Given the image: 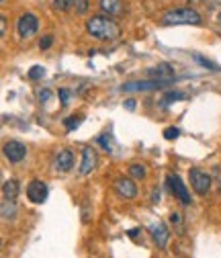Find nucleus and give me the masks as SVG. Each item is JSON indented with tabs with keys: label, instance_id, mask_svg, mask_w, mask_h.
<instances>
[{
	"label": "nucleus",
	"instance_id": "f257e3e1",
	"mask_svg": "<svg viewBox=\"0 0 221 258\" xmlns=\"http://www.w3.org/2000/svg\"><path fill=\"white\" fill-rule=\"evenodd\" d=\"M86 31L88 35L99 39V41H113V39H119L121 35V27L109 19V17H103V15H97L86 21Z\"/></svg>",
	"mask_w": 221,
	"mask_h": 258
},
{
	"label": "nucleus",
	"instance_id": "f03ea898",
	"mask_svg": "<svg viewBox=\"0 0 221 258\" xmlns=\"http://www.w3.org/2000/svg\"><path fill=\"white\" fill-rule=\"evenodd\" d=\"M201 15L193 9H172L162 15L164 25H201Z\"/></svg>",
	"mask_w": 221,
	"mask_h": 258
},
{
	"label": "nucleus",
	"instance_id": "7ed1b4c3",
	"mask_svg": "<svg viewBox=\"0 0 221 258\" xmlns=\"http://www.w3.org/2000/svg\"><path fill=\"white\" fill-rule=\"evenodd\" d=\"M172 80H137V82H125L121 86L123 92H145V90H158V88H164L168 86Z\"/></svg>",
	"mask_w": 221,
	"mask_h": 258
},
{
	"label": "nucleus",
	"instance_id": "20e7f679",
	"mask_svg": "<svg viewBox=\"0 0 221 258\" xmlns=\"http://www.w3.org/2000/svg\"><path fill=\"white\" fill-rule=\"evenodd\" d=\"M166 182H168V188L174 195V199H178L182 205H191V195H188V188L186 184L182 182V178L178 174H168L166 176Z\"/></svg>",
	"mask_w": 221,
	"mask_h": 258
},
{
	"label": "nucleus",
	"instance_id": "39448f33",
	"mask_svg": "<svg viewBox=\"0 0 221 258\" xmlns=\"http://www.w3.org/2000/svg\"><path fill=\"white\" fill-rule=\"evenodd\" d=\"M37 29H39V19L33 15V13H25L19 23H17V31H19V35L23 39H29V37H33L37 33Z\"/></svg>",
	"mask_w": 221,
	"mask_h": 258
},
{
	"label": "nucleus",
	"instance_id": "423d86ee",
	"mask_svg": "<svg viewBox=\"0 0 221 258\" xmlns=\"http://www.w3.org/2000/svg\"><path fill=\"white\" fill-rule=\"evenodd\" d=\"M188 178H191V186L195 188L197 195L205 197L207 192L211 190V176L199 168H193L191 172H188Z\"/></svg>",
	"mask_w": 221,
	"mask_h": 258
},
{
	"label": "nucleus",
	"instance_id": "0eeeda50",
	"mask_svg": "<svg viewBox=\"0 0 221 258\" xmlns=\"http://www.w3.org/2000/svg\"><path fill=\"white\" fill-rule=\"evenodd\" d=\"M27 197H29L31 203H37V205L43 203L47 199V184L43 180H39V178L31 180L29 186H27Z\"/></svg>",
	"mask_w": 221,
	"mask_h": 258
},
{
	"label": "nucleus",
	"instance_id": "6e6552de",
	"mask_svg": "<svg viewBox=\"0 0 221 258\" xmlns=\"http://www.w3.org/2000/svg\"><path fill=\"white\" fill-rule=\"evenodd\" d=\"M5 156H7L9 162L17 164V162H21V160H25L27 148H25V144H21L17 140H11V142L5 144Z\"/></svg>",
	"mask_w": 221,
	"mask_h": 258
},
{
	"label": "nucleus",
	"instance_id": "1a4fd4ad",
	"mask_svg": "<svg viewBox=\"0 0 221 258\" xmlns=\"http://www.w3.org/2000/svg\"><path fill=\"white\" fill-rule=\"evenodd\" d=\"M115 190H117V195L123 197V199H135L137 197V186L131 178H117L115 180Z\"/></svg>",
	"mask_w": 221,
	"mask_h": 258
},
{
	"label": "nucleus",
	"instance_id": "9d476101",
	"mask_svg": "<svg viewBox=\"0 0 221 258\" xmlns=\"http://www.w3.org/2000/svg\"><path fill=\"white\" fill-rule=\"evenodd\" d=\"M53 166L57 172H68L74 166V152L72 150H59L55 160H53Z\"/></svg>",
	"mask_w": 221,
	"mask_h": 258
},
{
	"label": "nucleus",
	"instance_id": "9b49d317",
	"mask_svg": "<svg viewBox=\"0 0 221 258\" xmlns=\"http://www.w3.org/2000/svg\"><path fill=\"white\" fill-rule=\"evenodd\" d=\"M97 164H99V154H97V150H92V148H84V150H82L80 172H82V174H90L94 168H97Z\"/></svg>",
	"mask_w": 221,
	"mask_h": 258
},
{
	"label": "nucleus",
	"instance_id": "f8f14e48",
	"mask_svg": "<svg viewBox=\"0 0 221 258\" xmlns=\"http://www.w3.org/2000/svg\"><path fill=\"white\" fill-rule=\"evenodd\" d=\"M150 234H152V240L156 242L158 248H166L168 238H170V232H168V228H166V223H162V221L154 223L152 228H150Z\"/></svg>",
	"mask_w": 221,
	"mask_h": 258
},
{
	"label": "nucleus",
	"instance_id": "ddd939ff",
	"mask_svg": "<svg viewBox=\"0 0 221 258\" xmlns=\"http://www.w3.org/2000/svg\"><path fill=\"white\" fill-rule=\"evenodd\" d=\"M148 76L154 80H174V68L170 63H158L148 70Z\"/></svg>",
	"mask_w": 221,
	"mask_h": 258
},
{
	"label": "nucleus",
	"instance_id": "4468645a",
	"mask_svg": "<svg viewBox=\"0 0 221 258\" xmlns=\"http://www.w3.org/2000/svg\"><path fill=\"white\" fill-rule=\"evenodd\" d=\"M101 11L109 17H119L123 13V3L121 0H101Z\"/></svg>",
	"mask_w": 221,
	"mask_h": 258
},
{
	"label": "nucleus",
	"instance_id": "2eb2a0df",
	"mask_svg": "<svg viewBox=\"0 0 221 258\" xmlns=\"http://www.w3.org/2000/svg\"><path fill=\"white\" fill-rule=\"evenodd\" d=\"M3 197L7 201H17V197H19V180L11 178V180H7L3 184Z\"/></svg>",
	"mask_w": 221,
	"mask_h": 258
},
{
	"label": "nucleus",
	"instance_id": "dca6fc26",
	"mask_svg": "<svg viewBox=\"0 0 221 258\" xmlns=\"http://www.w3.org/2000/svg\"><path fill=\"white\" fill-rule=\"evenodd\" d=\"M17 215V205H15V201H3V217L5 219H13Z\"/></svg>",
	"mask_w": 221,
	"mask_h": 258
},
{
	"label": "nucleus",
	"instance_id": "f3484780",
	"mask_svg": "<svg viewBox=\"0 0 221 258\" xmlns=\"http://www.w3.org/2000/svg\"><path fill=\"white\" fill-rule=\"evenodd\" d=\"M182 99H186V94L176 90V92H168L162 101H164V105H170V103H176V101H182Z\"/></svg>",
	"mask_w": 221,
	"mask_h": 258
},
{
	"label": "nucleus",
	"instance_id": "a211bd4d",
	"mask_svg": "<svg viewBox=\"0 0 221 258\" xmlns=\"http://www.w3.org/2000/svg\"><path fill=\"white\" fill-rule=\"evenodd\" d=\"M129 172H131V176L133 178H145V166L143 164H131L129 166Z\"/></svg>",
	"mask_w": 221,
	"mask_h": 258
},
{
	"label": "nucleus",
	"instance_id": "6ab92c4d",
	"mask_svg": "<svg viewBox=\"0 0 221 258\" xmlns=\"http://www.w3.org/2000/svg\"><path fill=\"white\" fill-rule=\"evenodd\" d=\"M80 123H82V115H74V117H68V119L64 121V125H66L68 132H74V129H76Z\"/></svg>",
	"mask_w": 221,
	"mask_h": 258
},
{
	"label": "nucleus",
	"instance_id": "aec40b11",
	"mask_svg": "<svg viewBox=\"0 0 221 258\" xmlns=\"http://www.w3.org/2000/svg\"><path fill=\"white\" fill-rule=\"evenodd\" d=\"M72 5H74V0H53V9L55 11H61V13L68 11Z\"/></svg>",
	"mask_w": 221,
	"mask_h": 258
},
{
	"label": "nucleus",
	"instance_id": "412c9836",
	"mask_svg": "<svg viewBox=\"0 0 221 258\" xmlns=\"http://www.w3.org/2000/svg\"><path fill=\"white\" fill-rule=\"evenodd\" d=\"M99 146H103L105 152H113V140H111V136L109 134H103L99 138Z\"/></svg>",
	"mask_w": 221,
	"mask_h": 258
},
{
	"label": "nucleus",
	"instance_id": "4be33fe9",
	"mask_svg": "<svg viewBox=\"0 0 221 258\" xmlns=\"http://www.w3.org/2000/svg\"><path fill=\"white\" fill-rule=\"evenodd\" d=\"M43 74H45V70L41 66H33L29 70V78L31 80H39V78H43Z\"/></svg>",
	"mask_w": 221,
	"mask_h": 258
},
{
	"label": "nucleus",
	"instance_id": "5701e85b",
	"mask_svg": "<svg viewBox=\"0 0 221 258\" xmlns=\"http://www.w3.org/2000/svg\"><path fill=\"white\" fill-rule=\"evenodd\" d=\"M74 9L78 15H84L88 11V0H74Z\"/></svg>",
	"mask_w": 221,
	"mask_h": 258
},
{
	"label": "nucleus",
	"instance_id": "b1692460",
	"mask_svg": "<svg viewBox=\"0 0 221 258\" xmlns=\"http://www.w3.org/2000/svg\"><path fill=\"white\" fill-rule=\"evenodd\" d=\"M57 96H59L61 105H68V103H70V96H72V92H70L68 88H61V90L57 92Z\"/></svg>",
	"mask_w": 221,
	"mask_h": 258
},
{
	"label": "nucleus",
	"instance_id": "393cba45",
	"mask_svg": "<svg viewBox=\"0 0 221 258\" xmlns=\"http://www.w3.org/2000/svg\"><path fill=\"white\" fill-rule=\"evenodd\" d=\"M180 136V132L176 127H168V129H164V140H176Z\"/></svg>",
	"mask_w": 221,
	"mask_h": 258
},
{
	"label": "nucleus",
	"instance_id": "a878e982",
	"mask_svg": "<svg viewBox=\"0 0 221 258\" xmlns=\"http://www.w3.org/2000/svg\"><path fill=\"white\" fill-rule=\"evenodd\" d=\"M195 59H197V61L201 63V66H205L207 70H219L217 66H213V63H211V61H207V59H205L203 55H199V53H195Z\"/></svg>",
	"mask_w": 221,
	"mask_h": 258
},
{
	"label": "nucleus",
	"instance_id": "bb28decb",
	"mask_svg": "<svg viewBox=\"0 0 221 258\" xmlns=\"http://www.w3.org/2000/svg\"><path fill=\"white\" fill-rule=\"evenodd\" d=\"M51 43H53V37H51V35H45V37L39 41V47H41V49H49Z\"/></svg>",
	"mask_w": 221,
	"mask_h": 258
},
{
	"label": "nucleus",
	"instance_id": "cd10ccee",
	"mask_svg": "<svg viewBox=\"0 0 221 258\" xmlns=\"http://www.w3.org/2000/svg\"><path fill=\"white\" fill-rule=\"evenodd\" d=\"M170 223L172 225H182V215L180 213H170Z\"/></svg>",
	"mask_w": 221,
	"mask_h": 258
},
{
	"label": "nucleus",
	"instance_id": "c85d7f7f",
	"mask_svg": "<svg viewBox=\"0 0 221 258\" xmlns=\"http://www.w3.org/2000/svg\"><path fill=\"white\" fill-rule=\"evenodd\" d=\"M39 99H41V103H45V101H49L51 99V90H39Z\"/></svg>",
	"mask_w": 221,
	"mask_h": 258
},
{
	"label": "nucleus",
	"instance_id": "c756f323",
	"mask_svg": "<svg viewBox=\"0 0 221 258\" xmlns=\"http://www.w3.org/2000/svg\"><path fill=\"white\" fill-rule=\"evenodd\" d=\"M0 33L7 35V17H0Z\"/></svg>",
	"mask_w": 221,
	"mask_h": 258
},
{
	"label": "nucleus",
	"instance_id": "7c9ffc66",
	"mask_svg": "<svg viewBox=\"0 0 221 258\" xmlns=\"http://www.w3.org/2000/svg\"><path fill=\"white\" fill-rule=\"evenodd\" d=\"M125 107H127L129 111H133V109H135V101H133V99H127V103H125Z\"/></svg>",
	"mask_w": 221,
	"mask_h": 258
},
{
	"label": "nucleus",
	"instance_id": "2f4dec72",
	"mask_svg": "<svg viewBox=\"0 0 221 258\" xmlns=\"http://www.w3.org/2000/svg\"><path fill=\"white\" fill-rule=\"evenodd\" d=\"M152 201H154V203L160 201V190H154V192H152Z\"/></svg>",
	"mask_w": 221,
	"mask_h": 258
},
{
	"label": "nucleus",
	"instance_id": "473e14b6",
	"mask_svg": "<svg viewBox=\"0 0 221 258\" xmlns=\"http://www.w3.org/2000/svg\"><path fill=\"white\" fill-rule=\"evenodd\" d=\"M137 232H139V230H129V238L135 240V238H137Z\"/></svg>",
	"mask_w": 221,
	"mask_h": 258
},
{
	"label": "nucleus",
	"instance_id": "72a5a7b5",
	"mask_svg": "<svg viewBox=\"0 0 221 258\" xmlns=\"http://www.w3.org/2000/svg\"><path fill=\"white\" fill-rule=\"evenodd\" d=\"M219 23H221V13H219Z\"/></svg>",
	"mask_w": 221,
	"mask_h": 258
},
{
	"label": "nucleus",
	"instance_id": "f704fd0d",
	"mask_svg": "<svg viewBox=\"0 0 221 258\" xmlns=\"http://www.w3.org/2000/svg\"><path fill=\"white\" fill-rule=\"evenodd\" d=\"M3 3H7V0H3Z\"/></svg>",
	"mask_w": 221,
	"mask_h": 258
}]
</instances>
